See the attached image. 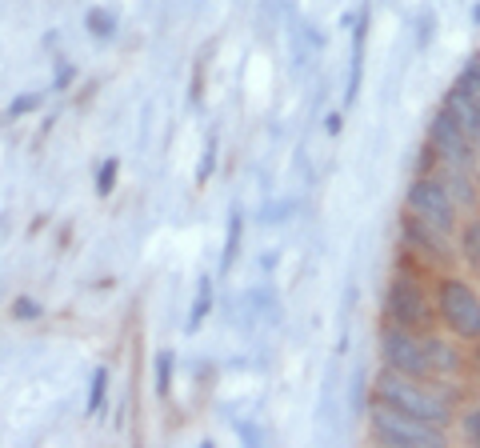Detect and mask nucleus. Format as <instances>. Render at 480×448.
<instances>
[{
	"label": "nucleus",
	"instance_id": "nucleus-1",
	"mask_svg": "<svg viewBox=\"0 0 480 448\" xmlns=\"http://www.w3.org/2000/svg\"><path fill=\"white\" fill-rule=\"evenodd\" d=\"M373 392H376V401H381V404L408 412V417H420V420H428V425H441V428L452 425L449 396L436 392L433 384L416 381V376H405V373H392V368H384V373L376 376V389Z\"/></svg>",
	"mask_w": 480,
	"mask_h": 448
},
{
	"label": "nucleus",
	"instance_id": "nucleus-2",
	"mask_svg": "<svg viewBox=\"0 0 480 448\" xmlns=\"http://www.w3.org/2000/svg\"><path fill=\"white\" fill-rule=\"evenodd\" d=\"M368 428H373L376 444H389V448H444L449 444V428L428 425V420L408 417L400 409H389L381 401L368 412Z\"/></svg>",
	"mask_w": 480,
	"mask_h": 448
},
{
	"label": "nucleus",
	"instance_id": "nucleus-3",
	"mask_svg": "<svg viewBox=\"0 0 480 448\" xmlns=\"http://www.w3.org/2000/svg\"><path fill=\"white\" fill-rule=\"evenodd\" d=\"M436 316L460 340H480V297L460 277H444L436 284Z\"/></svg>",
	"mask_w": 480,
	"mask_h": 448
},
{
	"label": "nucleus",
	"instance_id": "nucleus-4",
	"mask_svg": "<svg viewBox=\"0 0 480 448\" xmlns=\"http://www.w3.org/2000/svg\"><path fill=\"white\" fill-rule=\"evenodd\" d=\"M384 321L400 324V329H413V332H424L433 324V305H428L416 277H408V272L392 277L389 292H384Z\"/></svg>",
	"mask_w": 480,
	"mask_h": 448
},
{
	"label": "nucleus",
	"instance_id": "nucleus-5",
	"mask_svg": "<svg viewBox=\"0 0 480 448\" xmlns=\"http://www.w3.org/2000/svg\"><path fill=\"white\" fill-rule=\"evenodd\" d=\"M381 360L384 368L392 373H405V376H416V381H433L428 373V360H424V344H420V332L413 329H400V324H384L381 329Z\"/></svg>",
	"mask_w": 480,
	"mask_h": 448
},
{
	"label": "nucleus",
	"instance_id": "nucleus-6",
	"mask_svg": "<svg viewBox=\"0 0 480 448\" xmlns=\"http://www.w3.org/2000/svg\"><path fill=\"white\" fill-rule=\"evenodd\" d=\"M408 212L441 232L457 228V201L449 196L441 177H416L413 185H408Z\"/></svg>",
	"mask_w": 480,
	"mask_h": 448
},
{
	"label": "nucleus",
	"instance_id": "nucleus-7",
	"mask_svg": "<svg viewBox=\"0 0 480 448\" xmlns=\"http://www.w3.org/2000/svg\"><path fill=\"white\" fill-rule=\"evenodd\" d=\"M428 149L452 168H473L476 165V144L468 141L465 128H460L444 108H436L433 120H428Z\"/></svg>",
	"mask_w": 480,
	"mask_h": 448
},
{
	"label": "nucleus",
	"instance_id": "nucleus-8",
	"mask_svg": "<svg viewBox=\"0 0 480 448\" xmlns=\"http://www.w3.org/2000/svg\"><path fill=\"white\" fill-rule=\"evenodd\" d=\"M449 232H441V228H433V224H424L420 217H400V240L408 245V253H416V256H424L428 264H449V261H457V253H449Z\"/></svg>",
	"mask_w": 480,
	"mask_h": 448
},
{
	"label": "nucleus",
	"instance_id": "nucleus-9",
	"mask_svg": "<svg viewBox=\"0 0 480 448\" xmlns=\"http://www.w3.org/2000/svg\"><path fill=\"white\" fill-rule=\"evenodd\" d=\"M444 112H449L452 120H457L460 128H465V136L473 144H480V105L473 97H468L465 89H460V84H452L449 92H444V105H441Z\"/></svg>",
	"mask_w": 480,
	"mask_h": 448
},
{
	"label": "nucleus",
	"instance_id": "nucleus-10",
	"mask_svg": "<svg viewBox=\"0 0 480 448\" xmlns=\"http://www.w3.org/2000/svg\"><path fill=\"white\" fill-rule=\"evenodd\" d=\"M420 344H424V360H428V373L436 376H452L460 368V349H452V340L433 332H420Z\"/></svg>",
	"mask_w": 480,
	"mask_h": 448
},
{
	"label": "nucleus",
	"instance_id": "nucleus-11",
	"mask_svg": "<svg viewBox=\"0 0 480 448\" xmlns=\"http://www.w3.org/2000/svg\"><path fill=\"white\" fill-rule=\"evenodd\" d=\"M364 32H368V8L360 13L356 29H353V68H348V89H345V100L353 105L356 92H360V68H364Z\"/></svg>",
	"mask_w": 480,
	"mask_h": 448
},
{
	"label": "nucleus",
	"instance_id": "nucleus-12",
	"mask_svg": "<svg viewBox=\"0 0 480 448\" xmlns=\"http://www.w3.org/2000/svg\"><path fill=\"white\" fill-rule=\"evenodd\" d=\"M444 188H449V196L457 204H468V209L476 204V188H473V177H468V168H452L449 165V180H444Z\"/></svg>",
	"mask_w": 480,
	"mask_h": 448
},
{
	"label": "nucleus",
	"instance_id": "nucleus-13",
	"mask_svg": "<svg viewBox=\"0 0 480 448\" xmlns=\"http://www.w3.org/2000/svg\"><path fill=\"white\" fill-rule=\"evenodd\" d=\"M209 313H212V280L204 277L201 284H196V300H193V308H188V324H184V329L196 332V329L204 324V316H209Z\"/></svg>",
	"mask_w": 480,
	"mask_h": 448
},
{
	"label": "nucleus",
	"instance_id": "nucleus-14",
	"mask_svg": "<svg viewBox=\"0 0 480 448\" xmlns=\"http://www.w3.org/2000/svg\"><path fill=\"white\" fill-rule=\"evenodd\" d=\"M240 232H244V217H240V209H233V212H228V237H225V256H220V272H228L236 264Z\"/></svg>",
	"mask_w": 480,
	"mask_h": 448
},
{
	"label": "nucleus",
	"instance_id": "nucleus-15",
	"mask_svg": "<svg viewBox=\"0 0 480 448\" xmlns=\"http://www.w3.org/2000/svg\"><path fill=\"white\" fill-rule=\"evenodd\" d=\"M84 29H89L97 40H113L116 37V16L108 13V8H89V16H84Z\"/></svg>",
	"mask_w": 480,
	"mask_h": 448
},
{
	"label": "nucleus",
	"instance_id": "nucleus-16",
	"mask_svg": "<svg viewBox=\"0 0 480 448\" xmlns=\"http://www.w3.org/2000/svg\"><path fill=\"white\" fill-rule=\"evenodd\" d=\"M460 256L480 272V217H473L460 228Z\"/></svg>",
	"mask_w": 480,
	"mask_h": 448
},
{
	"label": "nucleus",
	"instance_id": "nucleus-17",
	"mask_svg": "<svg viewBox=\"0 0 480 448\" xmlns=\"http://www.w3.org/2000/svg\"><path fill=\"white\" fill-rule=\"evenodd\" d=\"M105 392H108V368H97V373H92V384H89V412L92 417L105 409Z\"/></svg>",
	"mask_w": 480,
	"mask_h": 448
},
{
	"label": "nucleus",
	"instance_id": "nucleus-18",
	"mask_svg": "<svg viewBox=\"0 0 480 448\" xmlns=\"http://www.w3.org/2000/svg\"><path fill=\"white\" fill-rule=\"evenodd\" d=\"M460 89H465L468 92V97H473L476 100V105H480V56H473V60H468V65H465V73H460Z\"/></svg>",
	"mask_w": 480,
	"mask_h": 448
},
{
	"label": "nucleus",
	"instance_id": "nucleus-19",
	"mask_svg": "<svg viewBox=\"0 0 480 448\" xmlns=\"http://www.w3.org/2000/svg\"><path fill=\"white\" fill-rule=\"evenodd\" d=\"M173 389V352H157V392L168 396Z\"/></svg>",
	"mask_w": 480,
	"mask_h": 448
},
{
	"label": "nucleus",
	"instance_id": "nucleus-20",
	"mask_svg": "<svg viewBox=\"0 0 480 448\" xmlns=\"http://www.w3.org/2000/svg\"><path fill=\"white\" fill-rule=\"evenodd\" d=\"M116 172H120L116 157H113V160H105V165L97 168V193H100V196H108V193H113V185H116Z\"/></svg>",
	"mask_w": 480,
	"mask_h": 448
},
{
	"label": "nucleus",
	"instance_id": "nucleus-21",
	"mask_svg": "<svg viewBox=\"0 0 480 448\" xmlns=\"http://www.w3.org/2000/svg\"><path fill=\"white\" fill-rule=\"evenodd\" d=\"M13 316H16V321H37L40 305H37V300H29V297H16L13 300Z\"/></svg>",
	"mask_w": 480,
	"mask_h": 448
},
{
	"label": "nucleus",
	"instance_id": "nucleus-22",
	"mask_svg": "<svg viewBox=\"0 0 480 448\" xmlns=\"http://www.w3.org/2000/svg\"><path fill=\"white\" fill-rule=\"evenodd\" d=\"M460 428H465V436L480 448V409H468L465 417H460Z\"/></svg>",
	"mask_w": 480,
	"mask_h": 448
},
{
	"label": "nucleus",
	"instance_id": "nucleus-23",
	"mask_svg": "<svg viewBox=\"0 0 480 448\" xmlns=\"http://www.w3.org/2000/svg\"><path fill=\"white\" fill-rule=\"evenodd\" d=\"M40 105V92H32V97H21V100H13V105H8V112H13V116H24V112H32Z\"/></svg>",
	"mask_w": 480,
	"mask_h": 448
},
{
	"label": "nucleus",
	"instance_id": "nucleus-24",
	"mask_svg": "<svg viewBox=\"0 0 480 448\" xmlns=\"http://www.w3.org/2000/svg\"><path fill=\"white\" fill-rule=\"evenodd\" d=\"M212 152H217V144H204V160H201V168H196V180H201V185H204V180H209V172H212V165H217V160H212Z\"/></svg>",
	"mask_w": 480,
	"mask_h": 448
},
{
	"label": "nucleus",
	"instance_id": "nucleus-25",
	"mask_svg": "<svg viewBox=\"0 0 480 448\" xmlns=\"http://www.w3.org/2000/svg\"><path fill=\"white\" fill-rule=\"evenodd\" d=\"M68 81H73V68H60V76H56V89H64Z\"/></svg>",
	"mask_w": 480,
	"mask_h": 448
},
{
	"label": "nucleus",
	"instance_id": "nucleus-26",
	"mask_svg": "<svg viewBox=\"0 0 480 448\" xmlns=\"http://www.w3.org/2000/svg\"><path fill=\"white\" fill-rule=\"evenodd\" d=\"M329 133H332V136L340 133V112H332V116H329Z\"/></svg>",
	"mask_w": 480,
	"mask_h": 448
},
{
	"label": "nucleus",
	"instance_id": "nucleus-27",
	"mask_svg": "<svg viewBox=\"0 0 480 448\" xmlns=\"http://www.w3.org/2000/svg\"><path fill=\"white\" fill-rule=\"evenodd\" d=\"M476 368H480V349H476Z\"/></svg>",
	"mask_w": 480,
	"mask_h": 448
}]
</instances>
